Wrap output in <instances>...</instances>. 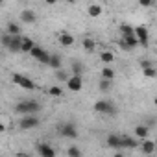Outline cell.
<instances>
[{
	"instance_id": "obj_1",
	"label": "cell",
	"mask_w": 157,
	"mask_h": 157,
	"mask_svg": "<svg viewBox=\"0 0 157 157\" xmlns=\"http://www.w3.org/2000/svg\"><path fill=\"white\" fill-rule=\"evenodd\" d=\"M39 111H41V104H39L37 100H22V102H19V104L15 105V113L24 115V117L35 115V113H39Z\"/></svg>"
},
{
	"instance_id": "obj_2",
	"label": "cell",
	"mask_w": 157,
	"mask_h": 157,
	"mask_svg": "<svg viewBox=\"0 0 157 157\" xmlns=\"http://www.w3.org/2000/svg\"><path fill=\"white\" fill-rule=\"evenodd\" d=\"M57 131L65 139H76L78 137V126L74 122H63V124H59L57 126Z\"/></svg>"
},
{
	"instance_id": "obj_3",
	"label": "cell",
	"mask_w": 157,
	"mask_h": 157,
	"mask_svg": "<svg viewBox=\"0 0 157 157\" xmlns=\"http://www.w3.org/2000/svg\"><path fill=\"white\" fill-rule=\"evenodd\" d=\"M94 109H96L98 113H102V115H115V113H117V107H115L109 100H98V102L94 104Z\"/></svg>"
},
{
	"instance_id": "obj_4",
	"label": "cell",
	"mask_w": 157,
	"mask_h": 157,
	"mask_svg": "<svg viewBox=\"0 0 157 157\" xmlns=\"http://www.w3.org/2000/svg\"><path fill=\"white\" fill-rule=\"evenodd\" d=\"M13 83H17V85H21L22 89H28V91H32V89H35V83L30 80V78H26V76H22V74H13Z\"/></svg>"
},
{
	"instance_id": "obj_5",
	"label": "cell",
	"mask_w": 157,
	"mask_h": 157,
	"mask_svg": "<svg viewBox=\"0 0 157 157\" xmlns=\"http://www.w3.org/2000/svg\"><path fill=\"white\" fill-rule=\"evenodd\" d=\"M39 122H41V120H39L35 115H28V117L21 118L19 128H21V129H33V128H37V126H39Z\"/></svg>"
},
{
	"instance_id": "obj_6",
	"label": "cell",
	"mask_w": 157,
	"mask_h": 157,
	"mask_svg": "<svg viewBox=\"0 0 157 157\" xmlns=\"http://www.w3.org/2000/svg\"><path fill=\"white\" fill-rule=\"evenodd\" d=\"M35 150H37V153H39L41 157H56V150H54L50 144H46V142H39V144L35 146Z\"/></svg>"
},
{
	"instance_id": "obj_7",
	"label": "cell",
	"mask_w": 157,
	"mask_h": 157,
	"mask_svg": "<svg viewBox=\"0 0 157 157\" xmlns=\"http://www.w3.org/2000/svg\"><path fill=\"white\" fill-rule=\"evenodd\" d=\"M105 142H107L109 148L120 150V148H122V135H118V133H109L107 139H105Z\"/></svg>"
},
{
	"instance_id": "obj_8",
	"label": "cell",
	"mask_w": 157,
	"mask_h": 157,
	"mask_svg": "<svg viewBox=\"0 0 157 157\" xmlns=\"http://www.w3.org/2000/svg\"><path fill=\"white\" fill-rule=\"evenodd\" d=\"M67 85H68V89H70V91L78 93V91H82L83 82H82V78H80V76H70V80L67 82Z\"/></svg>"
},
{
	"instance_id": "obj_9",
	"label": "cell",
	"mask_w": 157,
	"mask_h": 157,
	"mask_svg": "<svg viewBox=\"0 0 157 157\" xmlns=\"http://www.w3.org/2000/svg\"><path fill=\"white\" fill-rule=\"evenodd\" d=\"M135 35H137V39H139L140 46H148V30H146L144 26L135 28Z\"/></svg>"
},
{
	"instance_id": "obj_10",
	"label": "cell",
	"mask_w": 157,
	"mask_h": 157,
	"mask_svg": "<svg viewBox=\"0 0 157 157\" xmlns=\"http://www.w3.org/2000/svg\"><path fill=\"white\" fill-rule=\"evenodd\" d=\"M133 133H135V137H137V139L146 140V139H148V135H150V128H148V126H144V124H139V126L133 129Z\"/></svg>"
},
{
	"instance_id": "obj_11",
	"label": "cell",
	"mask_w": 157,
	"mask_h": 157,
	"mask_svg": "<svg viewBox=\"0 0 157 157\" xmlns=\"http://www.w3.org/2000/svg\"><path fill=\"white\" fill-rule=\"evenodd\" d=\"M35 19H37V17H35V13H33L32 10H24V11L21 13V21L26 22V24H33Z\"/></svg>"
},
{
	"instance_id": "obj_12",
	"label": "cell",
	"mask_w": 157,
	"mask_h": 157,
	"mask_svg": "<svg viewBox=\"0 0 157 157\" xmlns=\"http://www.w3.org/2000/svg\"><path fill=\"white\" fill-rule=\"evenodd\" d=\"M22 39L24 37H21V35H17V37H13V41H11V44H10V52H22Z\"/></svg>"
},
{
	"instance_id": "obj_13",
	"label": "cell",
	"mask_w": 157,
	"mask_h": 157,
	"mask_svg": "<svg viewBox=\"0 0 157 157\" xmlns=\"http://www.w3.org/2000/svg\"><path fill=\"white\" fill-rule=\"evenodd\" d=\"M122 148H139V142H137V139H133V137H129V135H122Z\"/></svg>"
},
{
	"instance_id": "obj_14",
	"label": "cell",
	"mask_w": 157,
	"mask_h": 157,
	"mask_svg": "<svg viewBox=\"0 0 157 157\" xmlns=\"http://www.w3.org/2000/svg\"><path fill=\"white\" fill-rule=\"evenodd\" d=\"M140 150H142V153L150 155V153H153V151H155V142L146 139V140H142V142H140Z\"/></svg>"
},
{
	"instance_id": "obj_15",
	"label": "cell",
	"mask_w": 157,
	"mask_h": 157,
	"mask_svg": "<svg viewBox=\"0 0 157 157\" xmlns=\"http://www.w3.org/2000/svg\"><path fill=\"white\" fill-rule=\"evenodd\" d=\"M6 32H8L10 35L17 37V35H21V32H22V30H21V26H19L17 22H13V21H11V22H8V26H6Z\"/></svg>"
},
{
	"instance_id": "obj_16",
	"label": "cell",
	"mask_w": 157,
	"mask_h": 157,
	"mask_svg": "<svg viewBox=\"0 0 157 157\" xmlns=\"http://www.w3.org/2000/svg\"><path fill=\"white\" fill-rule=\"evenodd\" d=\"M61 63H63L61 56H59V54H52V57H50V63H48V67H52L54 70H61Z\"/></svg>"
},
{
	"instance_id": "obj_17",
	"label": "cell",
	"mask_w": 157,
	"mask_h": 157,
	"mask_svg": "<svg viewBox=\"0 0 157 157\" xmlns=\"http://www.w3.org/2000/svg\"><path fill=\"white\" fill-rule=\"evenodd\" d=\"M70 68H72V76H80L82 78V74H83V63L82 61H72Z\"/></svg>"
},
{
	"instance_id": "obj_18",
	"label": "cell",
	"mask_w": 157,
	"mask_h": 157,
	"mask_svg": "<svg viewBox=\"0 0 157 157\" xmlns=\"http://www.w3.org/2000/svg\"><path fill=\"white\" fill-rule=\"evenodd\" d=\"M59 44H63V46H72L74 44V37L70 35V33H61L59 35Z\"/></svg>"
},
{
	"instance_id": "obj_19",
	"label": "cell",
	"mask_w": 157,
	"mask_h": 157,
	"mask_svg": "<svg viewBox=\"0 0 157 157\" xmlns=\"http://www.w3.org/2000/svg\"><path fill=\"white\" fill-rule=\"evenodd\" d=\"M102 80H107V82H113L115 80V70L111 67H104L102 68Z\"/></svg>"
},
{
	"instance_id": "obj_20",
	"label": "cell",
	"mask_w": 157,
	"mask_h": 157,
	"mask_svg": "<svg viewBox=\"0 0 157 157\" xmlns=\"http://www.w3.org/2000/svg\"><path fill=\"white\" fill-rule=\"evenodd\" d=\"M35 46H37V44L33 43V39H30V37H24V39H22V52H28V54H30Z\"/></svg>"
},
{
	"instance_id": "obj_21",
	"label": "cell",
	"mask_w": 157,
	"mask_h": 157,
	"mask_svg": "<svg viewBox=\"0 0 157 157\" xmlns=\"http://www.w3.org/2000/svg\"><path fill=\"white\" fill-rule=\"evenodd\" d=\"M87 13H89V17H98V15H102V6L100 4H91L87 8Z\"/></svg>"
},
{
	"instance_id": "obj_22",
	"label": "cell",
	"mask_w": 157,
	"mask_h": 157,
	"mask_svg": "<svg viewBox=\"0 0 157 157\" xmlns=\"http://www.w3.org/2000/svg\"><path fill=\"white\" fill-rule=\"evenodd\" d=\"M118 30L122 32V37L135 35V28H133V26H129V24H120V28H118Z\"/></svg>"
},
{
	"instance_id": "obj_23",
	"label": "cell",
	"mask_w": 157,
	"mask_h": 157,
	"mask_svg": "<svg viewBox=\"0 0 157 157\" xmlns=\"http://www.w3.org/2000/svg\"><path fill=\"white\" fill-rule=\"evenodd\" d=\"M124 39V43L129 46V50H133L135 46H139L140 43H139V39H137V35H129V37H122Z\"/></svg>"
},
{
	"instance_id": "obj_24",
	"label": "cell",
	"mask_w": 157,
	"mask_h": 157,
	"mask_svg": "<svg viewBox=\"0 0 157 157\" xmlns=\"http://www.w3.org/2000/svg\"><path fill=\"white\" fill-rule=\"evenodd\" d=\"M94 48H96V43H94L91 37H85V39H83V50H85V52H93Z\"/></svg>"
},
{
	"instance_id": "obj_25",
	"label": "cell",
	"mask_w": 157,
	"mask_h": 157,
	"mask_svg": "<svg viewBox=\"0 0 157 157\" xmlns=\"http://www.w3.org/2000/svg\"><path fill=\"white\" fill-rule=\"evenodd\" d=\"M100 59H102L104 63H113V61H115V54H113L111 50H104L102 56H100Z\"/></svg>"
},
{
	"instance_id": "obj_26",
	"label": "cell",
	"mask_w": 157,
	"mask_h": 157,
	"mask_svg": "<svg viewBox=\"0 0 157 157\" xmlns=\"http://www.w3.org/2000/svg\"><path fill=\"white\" fill-rule=\"evenodd\" d=\"M67 155L68 157H82L83 153H82V150L78 146H70V148H67Z\"/></svg>"
},
{
	"instance_id": "obj_27",
	"label": "cell",
	"mask_w": 157,
	"mask_h": 157,
	"mask_svg": "<svg viewBox=\"0 0 157 157\" xmlns=\"http://www.w3.org/2000/svg\"><path fill=\"white\" fill-rule=\"evenodd\" d=\"M56 78H57L59 82H68V80H70V76H68L63 68H61V70H56Z\"/></svg>"
},
{
	"instance_id": "obj_28",
	"label": "cell",
	"mask_w": 157,
	"mask_h": 157,
	"mask_svg": "<svg viewBox=\"0 0 157 157\" xmlns=\"http://www.w3.org/2000/svg\"><path fill=\"white\" fill-rule=\"evenodd\" d=\"M11 41H13V35H10L8 32H4V33H2V44H4L6 48H10Z\"/></svg>"
},
{
	"instance_id": "obj_29",
	"label": "cell",
	"mask_w": 157,
	"mask_h": 157,
	"mask_svg": "<svg viewBox=\"0 0 157 157\" xmlns=\"http://www.w3.org/2000/svg\"><path fill=\"white\" fill-rule=\"evenodd\" d=\"M100 91L102 93H109L111 91V82H107V80H100Z\"/></svg>"
},
{
	"instance_id": "obj_30",
	"label": "cell",
	"mask_w": 157,
	"mask_h": 157,
	"mask_svg": "<svg viewBox=\"0 0 157 157\" xmlns=\"http://www.w3.org/2000/svg\"><path fill=\"white\" fill-rule=\"evenodd\" d=\"M48 94H52V96H63V89L59 85H54V87L48 89Z\"/></svg>"
},
{
	"instance_id": "obj_31",
	"label": "cell",
	"mask_w": 157,
	"mask_h": 157,
	"mask_svg": "<svg viewBox=\"0 0 157 157\" xmlns=\"http://www.w3.org/2000/svg\"><path fill=\"white\" fill-rule=\"evenodd\" d=\"M43 52H44V50H43V48H41V46H35V48H33V50H32V52H30V56H32V57H33V59H37V61H39V57H41V56H43Z\"/></svg>"
},
{
	"instance_id": "obj_32",
	"label": "cell",
	"mask_w": 157,
	"mask_h": 157,
	"mask_svg": "<svg viewBox=\"0 0 157 157\" xmlns=\"http://www.w3.org/2000/svg\"><path fill=\"white\" fill-rule=\"evenodd\" d=\"M142 72H144V76H146V78H155V76H157V68H155V67H150V68H144Z\"/></svg>"
},
{
	"instance_id": "obj_33",
	"label": "cell",
	"mask_w": 157,
	"mask_h": 157,
	"mask_svg": "<svg viewBox=\"0 0 157 157\" xmlns=\"http://www.w3.org/2000/svg\"><path fill=\"white\" fill-rule=\"evenodd\" d=\"M142 8H151V6H155V2H153V0H140V2H139Z\"/></svg>"
},
{
	"instance_id": "obj_34",
	"label": "cell",
	"mask_w": 157,
	"mask_h": 157,
	"mask_svg": "<svg viewBox=\"0 0 157 157\" xmlns=\"http://www.w3.org/2000/svg\"><path fill=\"white\" fill-rule=\"evenodd\" d=\"M140 67H142V70H144V68L153 67V63H151V61H148V59H142V61H140Z\"/></svg>"
},
{
	"instance_id": "obj_35",
	"label": "cell",
	"mask_w": 157,
	"mask_h": 157,
	"mask_svg": "<svg viewBox=\"0 0 157 157\" xmlns=\"http://www.w3.org/2000/svg\"><path fill=\"white\" fill-rule=\"evenodd\" d=\"M118 46H120V48H122L124 52H129V46H128V44L124 43V39H120V41H118Z\"/></svg>"
},
{
	"instance_id": "obj_36",
	"label": "cell",
	"mask_w": 157,
	"mask_h": 157,
	"mask_svg": "<svg viewBox=\"0 0 157 157\" xmlns=\"http://www.w3.org/2000/svg\"><path fill=\"white\" fill-rule=\"evenodd\" d=\"M17 157H30L28 153H17Z\"/></svg>"
},
{
	"instance_id": "obj_37",
	"label": "cell",
	"mask_w": 157,
	"mask_h": 157,
	"mask_svg": "<svg viewBox=\"0 0 157 157\" xmlns=\"http://www.w3.org/2000/svg\"><path fill=\"white\" fill-rule=\"evenodd\" d=\"M115 157H124V155H122L120 151H117V153H115Z\"/></svg>"
},
{
	"instance_id": "obj_38",
	"label": "cell",
	"mask_w": 157,
	"mask_h": 157,
	"mask_svg": "<svg viewBox=\"0 0 157 157\" xmlns=\"http://www.w3.org/2000/svg\"><path fill=\"white\" fill-rule=\"evenodd\" d=\"M153 104H155V105H157V98H155V100H153Z\"/></svg>"
},
{
	"instance_id": "obj_39",
	"label": "cell",
	"mask_w": 157,
	"mask_h": 157,
	"mask_svg": "<svg viewBox=\"0 0 157 157\" xmlns=\"http://www.w3.org/2000/svg\"><path fill=\"white\" fill-rule=\"evenodd\" d=\"M155 56H157V48H155Z\"/></svg>"
},
{
	"instance_id": "obj_40",
	"label": "cell",
	"mask_w": 157,
	"mask_h": 157,
	"mask_svg": "<svg viewBox=\"0 0 157 157\" xmlns=\"http://www.w3.org/2000/svg\"><path fill=\"white\" fill-rule=\"evenodd\" d=\"M155 68H157V63H155Z\"/></svg>"
},
{
	"instance_id": "obj_41",
	"label": "cell",
	"mask_w": 157,
	"mask_h": 157,
	"mask_svg": "<svg viewBox=\"0 0 157 157\" xmlns=\"http://www.w3.org/2000/svg\"><path fill=\"white\" fill-rule=\"evenodd\" d=\"M155 8H157V2H155Z\"/></svg>"
}]
</instances>
